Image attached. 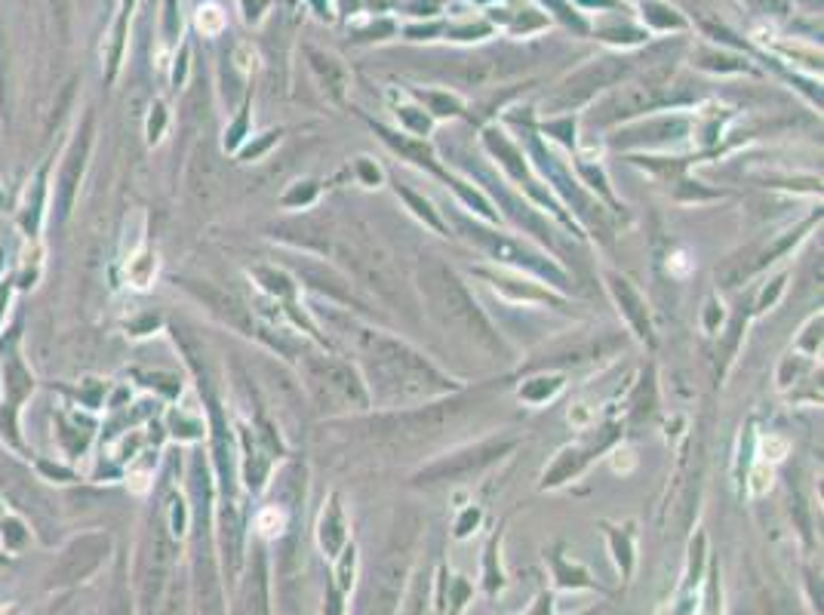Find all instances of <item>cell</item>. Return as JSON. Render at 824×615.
<instances>
[{"label": "cell", "mask_w": 824, "mask_h": 615, "mask_svg": "<svg viewBox=\"0 0 824 615\" xmlns=\"http://www.w3.org/2000/svg\"><path fill=\"white\" fill-rule=\"evenodd\" d=\"M748 4H751L754 10H778V7H781L778 0H748Z\"/></svg>", "instance_id": "obj_18"}, {"label": "cell", "mask_w": 824, "mask_h": 615, "mask_svg": "<svg viewBox=\"0 0 824 615\" xmlns=\"http://www.w3.org/2000/svg\"><path fill=\"white\" fill-rule=\"evenodd\" d=\"M34 388L31 376H28V369L22 366L19 357L10 360V369H7V391H10V409H16V403Z\"/></svg>", "instance_id": "obj_13"}, {"label": "cell", "mask_w": 824, "mask_h": 615, "mask_svg": "<svg viewBox=\"0 0 824 615\" xmlns=\"http://www.w3.org/2000/svg\"><path fill=\"white\" fill-rule=\"evenodd\" d=\"M4 84H7V40L0 34V102H4Z\"/></svg>", "instance_id": "obj_16"}, {"label": "cell", "mask_w": 824, "mask_h": 615, "mask_svg": "<svg viewBox=\"0 0 824 615\" xmlns=\"http://www.w3.org/2000/svg\"><path fill=\"white\" fill-rule=\"evenodd\" d=\"M422 290L431 302V311L437 314V320L452 330L456 336L480 345V348H499V339L492 336L486 317L477 311L474 299L468 296V290L462 286V280L452 274L440 259H425L422 262Z\"/></svg>", "instance_id": "obj_2"}, {"label": "cell", "mask_w": 824, "mask_h": 615, "mask_svg": "<svg viewBox=\"0 0 824 615\" xmlns=\"http://www.w3.org/2000/svg\"><path fill=\"white\" fill-rule=\"evenodd\" d=\"M502 449H508V443H483L477 449H468V453H459V456H452L449 462H437L431 465L422 477L428 480H446V477H462V474H471L474 468H483L489 465L492 459H496Z\"/></svg>", "instance_id": "obj_9"}, {"label": "cell", "mask_w": 824, "mask_h": 615, "mask_svg": "<svg viewBox=\"0 0 824 615\" xmlns=\"http://www.w3.org/2000/svg\"><path fill=\"white\" fill-rule=\"evenodd\" d=\"M0 615H19V606H0Z\"/></svg>", "instance_id": "obj_19"}, {"label": "cell", "mask_w": 824, "mask_h": 615, "mask_svg": "<svg viewBox=\"0 0 824 615\" xmlns=\"http://www.w3.org/2000/svg\"><path fill=\"white\" fill-rule=\"evenodd\" d=\"M53 10L62 22V31H68V0H53Z\"/></svg>", "instance_id": "obj_17"}, {"label": "cell", "mask_w": 824, "mask_h": 615, "mask_svg": "<svg viewBox=\"0 0 824 615\" xmlns=\"http://www.w3.org/2000/svg\"><path fill=\"white\" fill-rule=\"evenodd\" d=\"M105 557H108V536H102V532H87V536L71 539L50 569V585L65 588V585L90 579Z\"/></svg>", "instance_id": "obj_5"}, {"label": "cell", "mask_w": 824, "mask_h": 615, "mask_svg": "<svg viewBox=\"0 0 824 615\" xmlns=\"http://www.w3.org/2000/svg\"><path fill=\"white\" fill-rule=\"evenodd\" d=\"M108 615H130V597H127V588H123V579H117V585H114Z\"/></svg>", "instance_id": "obj_14"}, {"label": "cell", "mask_w": 824, "mask_h": 615, "mask_svg": "<svg viewBox=\"0 0 824 615\" xmlns=\"http://www.w3.org/2000/svg\"><path fill=\"white\" fill-rule=\"evenodd\" d=\"M173 554H176V548H173L170 539L157 529V532H154V545H151V551H148V557H145V576H142V594H139L142 612H145V615H151V606L157 603V597H160V591H163V582H167V576H170V569H173Z\"/></svg>", "instance_id": "obj_8"}, {"label": "cell", "mask_w": 824, "mask_h": 615, "mask_svg": "<svg viewBox=\"0 0 824 615\" xmlns=\"http://www.w3.org/2000/svg\"><path fill=\"white\" fill-rule=\"evenodd\" d=\"M628 71H631V65L625 59H597L588 68L575 71L569 80H563V87L548 99V105L557 108V111L575 108V105H582L585 99H591L597 90L618 84V80H622Z\"/></svg>", "instance_id": "obj_6"}, {"label": "cell", "mask_w": 824, "mask_h": 615, "mask_svg": "<svg viewBox=\"0 0 824 615\" xmlns=\"http://www.w3.org/2000/svg\"><path fill=\"white\" fill-rule=\"evenodd\" d=\"M354 348L366 366L369 382L385 403H412L446 391L449 385L434 366H428L416 351L385 339L369 330H354Z\"/></svg>", "instance_id": "obj_1"}, {"label": "cell", "mask_w": 824, "mask_h": 615, "mask_svg": "<svg viewBox=\"0 0 824 615\" xmlns=\"http://www.w3.org/2000/svg\"><path fill=\"white\" fill-rule=\"evenodd\" d=\"M188 290L194 293V296H200L206 305H210L219 317H225L228 323H234V326H240V330H246V308L234 299V296H228V293H219L216 286H210V283H188Z\"/></svg>", "instance_id": "obj_12"}, {"label": "cell", "mask_w": 824, "mask_h": 615, "mask_svg": "<svg viewBox=\"0 0 824 615\" xmlns=\"http://www.w3.org/2000/svg\"><path fill=\"white\" fill-rule=\"evenodd\" d=\"M4 539H7V545H10V548H19V545L25 542V529H22V523H19V520L4 523Z\"/></svg>", "instance_id": "obj_15"}, {"label": "cell", "mask_w": 824, "mask_h": 615, "mask_svg": "<svg viewBox=\"0 0 824 615\" xmlns=\"http://www.w3.org/2000/svg\"><path fill=\"white\" fill-rule=\"evenodd\" d=\"M308 382L317 397V403L329 413H339V409H357L366 403V394L360 382L348 373L342 363L333 360H308Z\"/></svg>", "instance_id": "obj_4"}, {"label": "cell", "mask_w": 824, "mask_h": 615, "mask_svg": "<svg viewBox=\"0 0 824 615\" xmlns=\"http://www.w3.org/2000/svg\"><path fill=\"white\" fill-rule=\"evenodd\" d=\"M658 90H662L658 84H637V87H628L625 93H618L615 99H609V102L603 105L600 120H603V123H612V120H618V117H628V114H637V111L655 105L658 96H662Z\"/></svg>", "instance_id": "obj_10"}, {"label": "cell", "mask_w": 824, "mask_h": 615, "mask_svg": "<svg viewBox=\"0 0 824 615\" xmlns=\"http://www.w3.org/2000/svg\"><path fill=\"white\" fill-rule=\"evenodd\" d=\"M90 133H93V117H87L84 130L77 133V139L68 148V157L62 163V173L56 182V219H65L71 203H74V191L80 185V173L87 167V151H90Z\"/></svg>", "instance_id": "obj_7"}, {"label": "cell", "mask_w": 824, "mask_h": 615, "mask_svg": "<svg viewBox=\"0 0 824 615\" xmlns=\"http://www.w3.org/2000/svg\"><path fill=\"white\" fill-rule=\"evenodd\" d=\"M412 526H397L394 545L385 551L382 563L373 572V588L366 597V615H394L397 600H400V585L406 576L409 563V542H412Z\"/></svg>", "instance_id": "obj_3"}, {"label": "cell", "mask_w": 824, "mask_h": 615, "mask_svg": "<svg viewBox=\"0 0 824 615\" xmlns=\"http://www.w3.org/2000/svg\"><path fill=\"white\" fill-rule=\"evenodd\" d=\"M468 237L477 240V243L483 246V250H489L492 256H499V259H505V262L529 265V268H535V271H551L548 265L539 262V256H532L529 250H523V246L514 243V240H505V237L492 234V231H483V228H468Z\"/></svg>", "instance_id": "obj_11"}]
</instances>
